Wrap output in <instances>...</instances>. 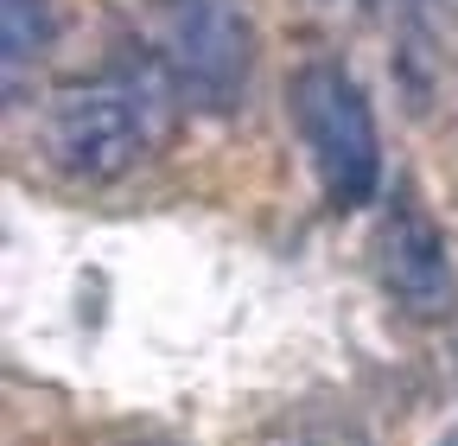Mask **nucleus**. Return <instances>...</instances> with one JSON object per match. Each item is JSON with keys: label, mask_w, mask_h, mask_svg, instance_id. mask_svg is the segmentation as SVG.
<instances>
[{"label": "nucleus", "mask_w": 458, "mask_h": 446, "mask_svg": "<svg viewBox=\"0 0 458 446\" xmlns=\"http://www.w3.org/2000/svg\"><path fill=\"white\" fill-rule=\"evenodd\" d=\"M293 116L312 147L331 210L369 204L382 185V141H376V116H369V96L357 90V77L331 58H312L293 77Z\"/></svg>", "instance_id": "f257e3e1"}, {"label": "nucleus", "mask_w": 458, "mask_h": 446, "mask_svg": "<svg viewBox=\"0 0 458 446\" xmlns=\"http://www.w3.org/2000/svg\"><path fill=\"white\" fill-rule=\"evenodd\" d=\"M165 64L179 90L204 116L242 108L249 71H255V13L249 0H159Z\"/></svg>", "instance_id": "f03ea898"}, {"label": "nucleus", "mask_w": 458, "mask_h": 446, "mask_svg": "<svg viewBox=\"0 0 458 446\" xmlns=\"http://www.w3.org/2000/svg\"><path fill=\"white\" fill-rule=\"evenodd\" d=\"M147 134H153V122H147V108L134 102V90L122 77L77 83L45 108V153H51L57 173H71L83 185L122 179L147 153Z\"/></svg>", "instance_id": "7ed1b4c3"}, {"label": "nucleus", "mask_w": 458, "mask_h": 446, "mask_svg": "<svg viewBox=\"0 0 458 446\" xmlns=\"http://www.w3.org/2000/svg\"><path fill=\"white\" fill-rule=\"evenodd\" d=\"M376 274L388 300L420 319V325H439L458 313V274H452V249L439 236V223L414 204V198H394L388 217H382V236H376Z\"/></svg>", "instance_id": "20e7f679"}, {"label": "nucleus", "mask_w": 458, "mask_h": 446, "mask_svg": "<svg viewBox=\"0 0 458 446\" xmlns=\"http://www.w3.org/2000/svg\"><path fill=\"white\" fill-rule=\"evenodd\" d=\"M51 45V13L45 0H0V64H7V96H26V71Z\"/></svg>", "instance_id": "39448f33"}, {"label": "nucleus", "mask_w": 458, "mask_h": 446, "mask_svg": "<svg viewBox=\"0 0 458 446\" xmlns=\"http://www.w3.org/2000/svg\"><path fill=\"white\" fill-rule=\"evenodd\" d=\"M134 446H172V440H134Z\"/></svg>", "instance_id": "423d86ee"}, {"label": "nucleus", "mask_w": 458, "mask_h": 446, "mask_svg": "<svg viewBox=\"0 0 458 446\" xmlns=\"http://www.w3.org/2000/svg\"><path fill=\"white\" fill-rule=\"evenodd\" d=\"M439 446H458V433H452V440H439Z\"/></svg>", "instance_id": "0eeeda50"}]
</instances>
